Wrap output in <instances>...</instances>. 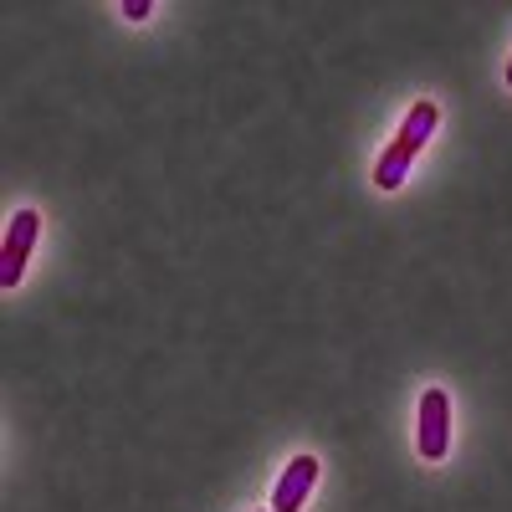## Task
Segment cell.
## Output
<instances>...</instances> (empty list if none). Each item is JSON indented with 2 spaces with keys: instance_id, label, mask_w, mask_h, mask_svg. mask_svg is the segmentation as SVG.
<instances>
[{
  "instance_id": "1",
  "label": "cell",
  "mask_w": 512,
  "mask_h": 512,
  "mask_svg": "<svg viewBox=\"0 0 512 512\" xmlns=\"http://www.w3.org/2000/svg\"><path fill=\"white\" fill-rule=\"evenodd\" d=\"M415 441H420V456L425 461H441L451 451V395L441 384L420 395V425H415Z\"/></svg>"
},
{
  "instance_id": "2",
  "label": "cell",
  "mask_w": 512,
  "mask_h": 512,
  "mask_svg": "<svg viewBox=\"0 0 512 512\" xmlns=\"http://www.w3.org/2000/svg\"><path fill=\"white\" fill-rule=\"evenodd\" d=\"M36 236H41V216H36V210H16L11 226H6V241H0V282H6V287H21Z\"/></svg>"
},
{
  "instance_id": "3",
  "label": "cell",
  "mask_w": 512,
  "mask_h": 512,
  "mask_svg": "<svg viewBox=\"0 0 512 512\" xmlns=\"http://www.w3.org/2000/svg\"><path fill=\"white\" fill-rule=\"evenodd\" d=\"M313 487H318V456H292L272 487V512H303Z\"/></svg>"
},
{
  "instance_id": "4",
  "label": "cell",
  "mask_w": 512,
  "mask_h": 512,
  "mask_svg": "<svg viewBox=\"0 0 512 512\" xmlns=\"http://www.w3.org/2000/svg\"><path fill=\"white\" fill-rule=\"evenodd\" d=\"M436 128H441V108H436V103H415V108L405 113V123H400V144L415 154V149L431 144Z\"/></svg>"
},
{
  "instance_id": "5",
  "label": "cell",
  "mask_w": 512,
  "mask_h": 512,
  "mask_svg": "<svg viewBox=\"0 0 512 512\" xmlns=\"http://www.w3.org/2000/svg\"><path fill=\"white\" fill-rule=\"evenodd\" d=\"M410 164H415V154L395 139L390 149L379 154V164H374V185H379V190H400V185H405V175H410Z\"/></svg>"
},
{
  "instance_id": "6",
  "label": "cell",
  "mask_w": 512,
  "mask_h": 512,
  "mask_svg": "<svg viewBox=\"0 0 512 512\" xmlns=\"http://www.w3.org/2000/svg\"><path fill=\"white\" fill-rule=\"evenodd\" d=\"M149 11H154L149 0H123V16H128V21H149Z\"/></svg>"
},
{
  "instance_id": "7",
  "label": "cell",
  "mask_w": 512,
  "mask_h": 512,
  "mask_svg": "<svg viewBox=\"0 0 512 512\" xmlns=\"http://www.w3.org/2000/svg\"><path fill=\"white\" fill-rule=\"evenodd\" d=\"M507 88H512V62H507Z\"/></svg>"
},
{
  "instance_id": "8",
  "label": "cell",
  "mask_w": 512,
  "mask_h": 512,
  "mask_svg": "<svg viewBox=\"0 0 512 512\" xmlns=\"http://www.w3.org/2000/svg\"><path fill=\"white\" fill-rule=\"evenodd\" d=\"M267 512H272V507H267Z\"/></svg>"
}]
</instances>
